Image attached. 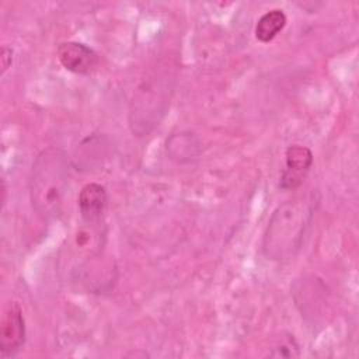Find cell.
I'll use <instances>...</instances> for the list:
<instances>
[{"label":"cell","instance_id":"6da1fadb","mask_svg":"<svg viewBox=\"0 0 359 359\" xmlns=\"http://www.w3.org/2000/svg\"><path fill=\"white\" fill-rule=\"evenodd\" d=\"M317 205V196L307 194L280 203L272 212L262 237V252L268 259L283 262L296 257Z\"/></svg>","mask_w":359,"mask_h":359},{"label":"cell","instance_id":"7a4b0ae2","mask_svg":"<svg viewBox=\"0 0 359 359\" xmlns=\"http://www.w3.org/2000/svg\"><path fill=\"white\" fill-rule=\"evenodd\" d=\"M69 187V163L63 150L48 147L32 163L29 198L34 210L43 220L62 215Z\"/></svg>","mask_w":359,"mask_h":359},{"label":"cell","instance_id":"3957f363","mask_svg":"<svg viewBox=\"0 0 359 359\" xmlns=\"http://www.w3.org/2000/svg\"><path fill=\"white\" fill-rule=\"evenodd\" d=\"M25 342V318L17 302H10L4 309L0 323V352L1 358L17 355Z\"/></svg>","mask_w":359,"mask_h":359},{"label":"cell","instance_id":"277c9868","mask_svg":"<svg viewBox=\"0 0 359 359\" xmlns=\"http://www.w3.org/2000/svg\"><path fill=\"white\" fill-rule=\"evenodd\" d=\"M313 165V153L307 146L290 144L285 151V168L279 178V188L293 191L299 188Z\"/></svg>","mask_w":359,"mask_h":359},{"label":"cell","instance_id":"5b68a950","mask_svg":"<svg viewBox=\"0 0 359 359\" xmlns=\"http://www.w3.org/2000/svg\"><path fill=\"white\" fill-rule=\"evenodd\" d=\"M57 59L60 65L74 74H90L98 66V53L86 43L66 41L57 46Z\"/></svg>","mask_w":359,"mask_h":359},{"label":"cell","instance_id":"8992f818","mask_svg":"<svg viewBox=\"0 0 359 359\" xmlns=\"http://www.w3.org/2000/svg\"><path fill=\"white\" fill-rule=\"evenodd\" d=\"M77 206L83 223L102 226L108 206V194L105 187L97 182L86 184L79 192Z\"/></svg>","mask_w":359,"mask_h":359},{"label":"cell","instance_id":"52a82bcc","mask_svg":"<svg viewBox=\"0 0 359 359\" xmlns=\"http://www.w3.org/2000/svg\"><path fill=\"white\" fill-rule=\"evenodd\" d=\"M287 22V17L280 8H273L262 14L255 25V38L262 42L268 43L275 39V36L285 28Z\"/></svg>","mask_w":359,"mask_h":359},{"label":"cell","instance_id":"ba28073f","mask_svg":"<svg viewBox=\"0 0 359 359\" xmlns=\"http://www.w3.org/2000/svg\"><path fill=\"white\" fill-rule=\"evenodd\" d=\"M172 136L178 140V143H181V149H175V150L167 153V154H170V157L172 160H177L178 163H185V161H191L192 158L198 157L201 143L194 136V133L181 132V133H175Z\"/></svg>","mask_w":359,"mask_h":359},{"label":"cell","instance_id":"9c48e42d","mask_svg":"<svg viewBox=\"0 0 359 359\" xmlns=\"http://www.w3.org/2000/svg\"><path fill=\"white\" fill-rule=\"evenodd\" d=\"M299 355H300L299 345L294 341L293 335L280 337V339L275 344V346L269 352V356L272 358H296Z\"/></svg>","mask_w":359,"mask_h":359},{"label":"cell","instance_id":"30bf717a","mask_svg":"<svg viewBox=\"0 0 359 359\" xmlns=\"http://www.w3.org/2000/svg\"><path fill=\"white\" fill-rule=\"evenodd\" d=\"M0 63H1V76L11 67L13 63V49L8 46L1 48L0 53Z\"/></svg>","mask_w":359,"mask_h":359}]
</instances>
